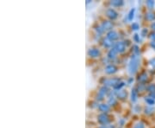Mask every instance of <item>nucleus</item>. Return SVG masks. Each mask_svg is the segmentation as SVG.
I'll return each instance as SVG.
<instances>
[{"label": "nucleus", "instance_id": "15", "mask_svg": "<svg viewBox=\"0 0 155 128\" xmlns=\"http://www.w3.org/2000/svg\"><path fill=\"white\" fill-rule=\"evenodd\" d=\"M146 80H147V75H146V73L143 72V73H141L140 75H139L138 81H140V82H145V81H146Z\"/></svg>", "mask_w": 155, "mask_h": 128}, {"label": "nucleus", "instance_id": "3", "mask_svg": "<svg viewBox=\"0 0 155 128\" xmlns=\"http://www.w3.org/2000/svg\"><path fill=\"white\" fill-rule=\"evenodd\" d=\"M119 82H121L119 78H110V79H106L104 81V84L106 85V86H111L113 88H115Z\"/></svg>", "mask_w": 155, "mask_h": 128}, {"label": "nucleus", "instance_id": "2", "mask_svg": "<svg viewBox=\"0 0 155 128\" xmlns=\"http://www.w3.org/2000/svg\"><path fill=\"white\" fill-rule=\"evenodd\" d=\"M98 120L100 124H102V125H107V124H108L110 122V118L107 113L104 112V113L98 115Z\"/></svg>", "mask_w": 155, "mask_h": 128}, {"label": "nucleus", "instance_id": "30", "mask_svg": "<svg viewBox=\"0 0 155 128\" xmlns=\"http://www.w3.org/2000/svg\"><path fill=\"white\" fill-rule=\"evenodd\" d=\"M146 34H147V30L146 29H144V30H142V32H141V35H142L143 36H146Z\"/></svg>", "mask_w": 155, "mask_h": 128}, {"label": "nucleus", "instance_id": "18", "mask_svg": "<svg viewBox=\"0 0 155 128\" xmlns=\"http://www.w3.org/2000/svg\"><path fill=\"white\" fill-rule=\"evenodd\" d=\"M147 90L152 94H155V84H151L146 88Z\"/></svg>", "mask_w": 155, "mask_h": 128}, {"label": "nucleus", "instance_id": "9", "mask_svg": "<svg viewBox=\"0 0 155 128\" xmlns=\"http://www.w3.org/2000/svg\"><path fill=\"white\" fill-rule=\"evenodd\" d=\"M113 23L110 22V21H104L102 22V25H101V27H102V29H104V30H111L112 28H113Z\"/></svg>", "mask_w": 155, "mask_h": 128}, {"label": "nucleus", "instance_id": "4", "mask_svg": "<svg viewBox=\"0 0 155 128\" xmlns=\"http://www.w3.org/2000/svg\"><path fill=\"white\" fill-rule=\"evenodd\" d=\"M106 15L111 20H115L118 17V13L114 9H108L107 11H106Z\"/></svg>", "mask_w": 155, "mask_h": 128}, {"label": "nucleus", "instance_id": "28", "mask_svg": "<svg viewBox=\"0 0 155 128\" xmlns=\"http://www.w3.org/2000/svg\"><path fill=\"white\" fill-rule=\"evenodd\" d=\"M149 63H150V65L152 66V67H154V69H155V58H154V59L151 60L150 62H149Z\"/></svg>", "mask_w": 155, "mask_h": 128}, {"label": "nucleus", "instance_id": "11", "mask_svg": "<svg viewBox=\"0 0 155 128\" xmlns=\"http://www.w3.org/2000/svg\"><path fill=\"white\" fill-rule=\"evenodd\" d=\"M127 97H128V92L127 91H125V90H121L117 94V98L120 99V100H126Z\"/></svg>", "mask_w": 155, "mask_h": 128}, {"label": "nucleus", "instance_id": "5", "mask_svg": "<svg viewBox=\"0 0 155 128\" xmlns=\"http://www.w3.org/2000/svg\"><path fill=\"white\" fill-rule=\"evenodd\" d=\"M108 93V88L107 87H102V88H100V90L98 91V100H102V99L104 98V96L107 94Z\"/></svg>", "mask_w": 155, "mask_h": 128}, {"label": "nucleus", "instance_id": "29", "mask_svg": "<svg viewBox=\"0 0 155 128\" xmlns=\"http://www.w3.org/2000/svg\"><path fill=\"white\" fill-rule=\"evenodd\" d=\"M134 40L136 41L137 42H140V38H139V35H138V34H135L134 36Z\"/></svg>", "mask_w": 155, "mask_h": 128}, {"label": "nucleus", "instance_id": "19", "mask_svg": "<svg viewBox=\"0 0 155 128\" xmlns=\"http://www.w3.org/2000/svg\"><path fill=\"white\" fill-rule=\"evenodd\" d=\"M134 11H135V9H131L130 11H129V13H128V20L129 21L133 20L134 16Z\"/></svg>", "mask_w": 155, "mask_h": 128}, {"label": "nucleus", "instance_id": "7", "mask_svg": "<svg viewBox=\"0 0 155 128\" xmlns=\"http://www.w3.org/2000/svg\"><path fill=\"white\" fill-rule=\"evenodd\" d=\"M115 48L116 49V51L119 52V53H122L125 51L126 49V44L123 42H117L115 45Z\"/></svg>", "mask_w": 155, "mask_h": 128}, {"label": "nucleus", "instance_id": "13", "mask_svg": "<svg viewBox=\"0 0 155 128\" xmlns=\"http://www.w3.org/2000/svg\"><path fill=\"white\" fill-rule=\"evenodd\" d=\"M116 54H117V51H116V49L115 48H113L108 51V57L110 58V59H115L116 57Z\"/></svg>", "mask_w": 155, "mask_h": 128}, {"label": "nucleus", "instance_id": "20", "mask_svg": "<svg viewBox=\"0 0 155 128\" xmlns=\"http://www.w3.org/2000/svg\"><path fill=\"white\" fill-rule=\"evenodd\" d=\"M104 47H106V48L110 47V46L112 45L111 41L108 40V38H107V39H104Z\"/></svg>", "mask_w": 155, "mask_h": 128}, {"label": "nucleus", "instance_id": "12", "mask_svg": "<svg viewBox=\"0 0 155 128\" xmlns=\"http://www.w3.org/2000/svg\"><path fill=\"white\" fill-rule=\"evenodd\" d=\"M98 109H99L101 112H106L110 111V105H108V104H100L99 106H98Z\"/></svg>", "mask_w": 155, "mask_h": 128}, {"label": "nucleus", "instance_id": "32", "mask_svg": "<svg viewBox=\"0 0 155 128\" xmlns=\"http://www.w3.org/2000/svg\"><path fill=\"white\" fill-rule=\"evenodd\" d=\"M151 46L154 48V49L155 50V42H151Z\"/></svg>", "mask_w": 155, "mask_h": 128}, {"label": "nucleus", "instance_id": "14", "mask_svg": "<svg viewBox=\"0 0 155 128\" xmlns=\"http://www.w3.org/2000/svg\"><path fill=\"white\" fill-rule=\"evenodd\" d=\"M146 19L147 21H154L155 20V13L152 12V11H149V12L146 13Z\"/></svg>", "mask_w": 155, "mask_h": 128}, {"label": "nucleus", "instance_id": "16", "mask_svg": "<svg viewBox=\"0 0 155 128\" xmlns=\"http://www.w3.org/2000/svg\"><path fill=\"white\" fill-rule=\"evenodd\" d=\"M111 5L113 6L119 7L123 5V1H122V0H114V1H111Z\"/></svg>", "mask_w": 155, "mask_h": 128}, {"label": "nucleus", "instance_id": "8", "mask_svg": "<svg viewBox=\"0 0 155 128\" xmlns=\"http://www.w3.org/2000/svg\"><path fill=\"white\" fill-rule=\"evenodd\" d=\"M118 37H119V36H118V33L115 31V30H110V32L107 34V38L108 40H110L112 42V41H116L118 39Z\"/></svg>", "mask_w": 155, "mask_h": 128}, {"label": "nucleus", "instance_id": "27", "mask_svg": "<svg viewBox=\"0 0 155 128\" xmlns=\"http://www.w3.org/2000/svg\"><path fill=\"white\" fill-rule=\"evenodd\" d=\"M149 38H150L151 40L152 41V42H155V33L152 32L150 34V36H149Z\"/></svg>", "mask_w": 155, "mask_h": 128}, {"label": "nucleus", "instance_id": "10", "mask_svg": "<svg viewBox=\"0 0 155 128\" xmlns=\"http://www.w3.org/2000/svg\"><path fill=\"white\" fill-rule=\"evenodd\" d=\"M116 71H117V68H116L115 65H113V64H110V65H108L107 67L105 68V72L108 74V75L116 73Z\"/></svg>", "mask_w": 155, "mask_h": 128}, {"label": "nucleus", "instance_id": "34", "mask_svg": "<svg viewBox=\"0 0 155 128\" xmlns=\"http://www.w3.org/2000/svg\"><path fill=\"white\" fill-rule=\"evenodd\" d=\"M98 128H107V127H105V126H100V127H98Z\"/></svg>", "mask_w": 155, "mask_h": 128}, {"label": "nucleus", "instance_id": "25", "mask_svg": "<svg viewBox=\"0 0 155 128\" xmlns=\"http://www.w3.org/2000/svg\"><path fill=\"white\" fill-rule=\"evenodd\" d=\"M146 5L148 6L149 9H152L154 6V1H146Z\"/></svg>", "mask_w": 155, "mask_h": 128}, {"label": "nucleus", "instance_id": "1", "mask_svg": "<svg viewBox=\"0 0 155 128\" xmlns=\"http://www.w3.org/2000/svg\"><path fill=\"white\" fill-rule=\"evenodd\" d=\"M140 66V58L137 55H132L130 61L128 64V71L131 75H134L137 72Z\"/></svg>", "mask_w": 155, "mask_h": 128}, {"label": "nucleus", "instance_id": "22", "mask_svg": "<svg viewBox=\"0 0 155 128\" xmlns=\"http://www.w3.org/2000/svg\"><path fill=\"white\" fill-rule=\"evenodd\" d=\"M124 85H125V83H124V82H119L114 88H115L116 90H119V89H121L122 88Z\"/></svg>", "mask_w": 155, "mask_h": 128}, {"label": "nucleus", "instance_id": "17", "mask_svg": "<svg viewBox=\"0 0 155 128\" xmlns=\"http://www.w3.org/2000/svg\"><path fill=\"white\" fill-rule=\"evenodd\" d=\"M131 100H132V101H133V102L136 101V100H137V91L135 90V89H133V90H132Z\"/></svg>", "mask_w": 155, "mask_h": 128}, {"label": "nucleus", "instance_id": "21", "mask_svg": "<svg viewBox=\"0 0 155 128\" xmlns=\"http://www.w3.org/2000/svg\"><path fill=\"white\" fill-rule=\"evenodd\" d=\"M146 101L148 105H154V100L152 98H151V97H147V98H146Z\"/></svg>", "mask_w": 155, "mask_h": 128}, {"label": "nucleus", "instance_id": "31", "mask_svg": "<svg viewBox=\"0 0 155 128\" xmlns=\"http://www.w3.org/2000/svg\"><path fill=\"white\" fill-rule=\"evenodd\" d=\"M134 52L136 53V55L139 53V48L137 46H134Z\"/></svg>", "mask_w": 155, "mask_h": 128}, {"label": "nucleus", "instance_id": "33", "mask_svg": "<svg viewBox=\"0 0 155 128\" xmlns=\"http://www.w3.org/2000/svg\"><path fill=\"white\" fill-rule=\"evenodd\" d=\"M151 28H152L154 30H155V22H154V24H152V25H151Z\"/></svg>", "mask_w": 155, "mask_h": 128}, {"label": "nucleus", "instance_id": "26", "mask_svg": "<svg viewBox=\"0 0 155 128\" xmlns=\"http://www.w3.org/2000/svg\"><path fill=\"white\" fill-rule=\"evenodd\" d=\"M132 29H133V30H139V29H140L139 24H137V23H134V24H132Z\"/></svg>", "mask_w": 155, "mask_h": 128}, {"label": "nucleus", "instance_id": "6", "mask_svg": "<svg viewBox=\"0 0 155 128\" xmlns=\"http://www.w3.org/2000/svg\"><path fill=\"white\" fill-rule=\"evenodd\" d=\"M100 55H101V52L98 48H90V49L88 50V55L90 56V57H94V58L98 57Z\"/></svg>", "mask_w": 155, "mask_h": 128}, {"label": "nucleus", "instance_id": "23", "mask_svg": "<svg viewBox=\"0 0 155 128\" xmlns=\"http://www.w3.org/2000/svg\"><path fill=\"white\" fill-rule=\"evenodd\" d=\"M116 100L114 97H110V99L108 100V105H116Z\"/></svg>", "mask_w": 155, "mask_h": 128}, {"label": "nucleus", "instance_id": "24", "mask_svg": "<svg viewBox=\"0 0 155 128\" xmlns=\"http://www.w3.org/2000/svg\"><path fill=\"white\" fill-rule=\"evenodd\" d=\"M133 128H145V125L142 123V122H139L136 125H134V126Z\"/></svg>", "mask_w": 155, "mask_h": 128}]
</instances>
